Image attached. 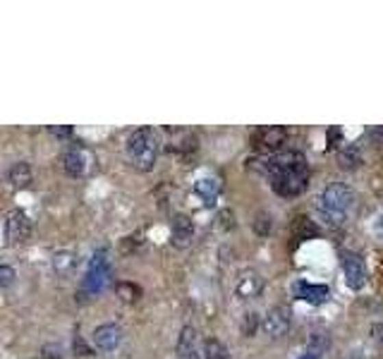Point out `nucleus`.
Instances as JSON below:
<instances>
[{
	"instance_id": "f257e3e1",
	"label": "nucleus",
	"mask_w": 383,
	"mask_h": 359,
	"mask_svg": "<svg viewBox=\"0 0 383 359\" xmlns=\"http://www.w3.org/2000/svg\"><path fill=\"white\" fill-rule=\"evenodd\" d=\"M127 158L137 171L149 173L153 171L161 151V132L156 127H139L127 137Z\"/></svg>"
},
{
	"instance_id": "f03ea898",
	"label": "nucleus",
	"mask_w": 383,
	"mask_h": 359,
	"mask_svg": "<svg viewBox=\"0 0 383 359\" xmlns=\"http://www.w3.org/2000/svg\"><path fill=\"white\" fill-rule=\"evenodd\" d=\"M352 206H355V192L345 182L328 184L317 203L321 218L326 223H331V225H343L347 221V213L352 211Z\"/></svg>"
},
{
	"instance_id": "7ed1b4c3",
	"label": "nucleus",
	"mask_w": 383,
	"mask_h": 359,
	"mask_svg": "<svg viewBox=\"0 0 383 359\" xmlns=\"http://www.w3.org/2000/svg\"><path fill=\"white\" fill-rule=\"evenodd\" d=\"M269 180H271L273 192L280 194V197H285V199L299 197L309 184V166H307V161H302V163H297V166L285 168V171H280L278 175H273Z\"/></svg>"
},
{
	"instance_id": "20e7f679",
	"label": "nucleus",
	"mask_w": 383,
	"mask_h": 359,
	"mask_svg": "<svg viewBox=\"0 0 383 359\" xmlns=\"http://www.w3.org/2000/svg\"><path fill=\"white\" fill-rule=\"evenodd\" d=\"M108 280H110L108 251L101 249V251H96L89 264V271H86V278H84V290H89V293H101V290L108 285Z\"/></svg>"
},
{
	"instance_id": "39448f33",
	"label": "nucleus",
	"mask_w": 383,
	"mask_h": 359,
	"mask_svg": "<svg viewBox=\"0 0 383 359\" xmlns=\"http://www.w3.org/2000/svg\"><path fill=\"white\" fill-rule=\"evenodd\" d=\"M290 326H293V312L285 304H278V307H271L264 317V331L266 336L271 338H283L288 336Z\"/></svg>"
},
{
	"instance_id": "423d86ee",
	"label": "nucleus",
	"mask_w": 383,
	"mask_h": 359,
	"mask_svg": "<svg viewBox=\"0 0 383 359\" xmlns=\"http://www.w3.org/2000/svg\"><path fill=\"white\" fill-rule=\"evenodd\" d=\"M343 271H345V283L352 290H362L367 285V266L365 259L355 251H343Z\"/></svg>"
},
{
	"instance_id": "0eeeda50",
	"label": "nucleus",
	"mask_w": 383,
	"mask_h": 359,
	"mask_svg": "<svg viewBox=\"0 0 383 359\" xmlns=\"http://www.w3.org/2000/svg\"><path fill=\"white\" fill-rule=\"evenodd\" d=\"M5 232H8L10 245H22V242H27L29 237H32V218L27 216V211L14 208V211L8 216Z\"/></svg>"
},
{
	"instance_id": "6e6552de",
	"label": "nucleus",
	"mask_w": 383,
	"mask_h": 359,
	"mask_svg": "<svg viewBox=\"0 0 383 359\" xmlns=\"http://www.w3.org/2000/svg\"><path fill=\"white\" fill-rule=\"evenodd\" d=\"M288 139V129L280 127V125H271V127H259L251 134V144L259 149H266L269 153L280 151V147Z\"/></svg>"
},
{
	"instance_id": "1a4fd4ad",
	"label": "nucleus",
	"mask_w": 383,
	"mask_h": 359,
	"mask_svg": "<svg viewBox=\"0 0 383 359\" xmlns=\"http://www.w3.org/2000/svg\"><path fill=\"white\" fill-rule=\"evenodd\" d=\"M290 293H293V297L304 299V302H309V304H323L331 297V290H328L326 285H312V283H307V280H295Z\"/></svg>"
},
{
	"instance_id": "9d476101",
	"label": "nucleus",
	"mask_w": 383,
	"mask_h": 359,
	"mask_svg": "<svg viewBox=\"0 0 383 359\" xmlns=\"http://www.w3.org/2000/svg\"><path fill=\"white\" fill-rule=\"evenodd\" d=\"M261 290H264V278H261L256 271L247 269L240 273V278H237L235 283V295L240 299H254L261 295Z\"/></svg>"
},
{
	"instance_id": "9b49d317",
	"label": "nucleus",
	"mask_w": 383,
	"mask_h": 359,
	"mask_svg": "<svg viewBox=\"0 0 383 359\" xmlns=\"http://www.w3.org/2000/svg\"><path fill=\"white\" fill-rule=\"evenodd\" d=\"M171 240H173V245H175L177 249H185V247L192 245V240H194V223H192L190 216H185V213H177V216L173 218Z\"/></svg>"
},
{
	"instance_id": "f8f14e48",
	"label": "nucleus",
	"mask_w": 383,
	"mask_h": 359,
	"mask_svg": "<svg viewBox=\"0 0 383 359\" xmlns=\"http://www.w3.org/2000/svg\"><path fill=\"white\" fill-rule=\"evenodd\" d=\"M120 341H123V331L115 323H103L94 331V345L101 352H113L120 345Z\"/></svg>"
},
{
	"instance_id": "ddd939ff",
	"label": "nucleus",
	"mask_w": 383,
	"mask_h": 359,
	"mask_svg": "<svg viewBox=\"0 0 383 359\" xmlns=\"http://www.w3.org/2000/svg\"><path fill=\"white\" fill-rule=\"evenodd\" d=\"M328 350H331V336L326 331H314L309 333L307 345H304L299 359H321Z\"/></svg>"
},
{
	"instance_id": "4468645a",
	"label": "nucleus",
	"mask_w": 383,
	"mask_h": 359,
	"mask_svg": "<svg viewBox=\"0 0 383 359\" xmlns=\"http://www.w3.org/2000/svg\"><path fill=\"white\" fill-rule=\"evenodd\" d=\"M62 171L70 177H82L86 173V153L82 149H70L62 153Z\"/></svg>"
},
{
	"instance_id": "2eb2a0df",
	"label": "nucleus",
	"mask_w": 383,
	"mask_h": 359,
	"mask_svg": "<svg viewBox=\"0 0 383 359\" xmlns=\"http://www.w3.org/2000/svg\"><path fill=\"white\" fill-rule=\"evenodd\" d=\"M175 352L180 359H190L192 355H199L197 352V328H192V326L182 328L180 336H177Z\"/></svg>"
},
{
	"instance_id": "dca6fc26",
	"label": "nucleus",
	"mask_w": 383,
	"mask_h": 359,
	"mask_svg": "<svg viewBox=\"0 0 383 359\" xmlns=\"http://www.w3.org/2000/svg\"><path fill=\"white\" fill-rule=\"evenodd\" d=\"M8 180H10V184H12V187H17V189L29 187V184L34 182L32 166H29L27 161L12 163V166H10V171H8Z\"/></svg>"
},
{
	"instance_id": "f3484780",
	"label": "nucleus",
	"mask_w": 383,
	"mask_h": 359,
	"mask_svg": "<svg viewBox=\"0 0 383 359\" xmlns=\"http://www.w3.org/2000/svg\"><path fill=\"white\" fill-rule=\"evenodd\" d=\"M338 166L343 171H357L362 166V153L357 144H347V147L338 149Z\"/></svg>"
},
{
	"instance_id": "a211bd4d",
	"label": "nucleus",
	"mask_w": 383,
	"mask_h": 359,
	"mask_svg": "<svg viewBox=\"0 0 383 359\" xmlns=\"http://www.w3.org/2000/svg\"><path fill=\"white\" fill-rule=\"evenodd\" d=\"M194 192H197L206 203H213V199L221 194V180L218 177H201L197 184H194Z\"/></svg>"
},
{
	"instance_id": "6ab92c4d",
	"label": "nucleus",
	"mask_w": 383,
	"mask_h": 359,
	"mask_svg": "<svg viewBox=\"0 0 383 359\" xmlns=\"http://www.w3.org/2000/svg\"><path fill=\"white\" fill-rule=\"evenodd\" d=\"M293 235L302 242V240H309V237H317L319 227H317V223L309 221L307 216H299V218H295V223H293Z\"/></svg>"
},
{
	"instance_id": "aec40b11",
	"label": "nucleus",
	"mask_w": 383,
	"mask_h": 359,
	"mask_svg": "<svg viewBox=\"0 0 383 359\" xmlns=\"http://www.w3.org/2000/svg\"><path fill=\"white\" fill-rule=\"evenodd\" d=\"M203 359H232V357L218 338H206L203 341Z\"/></svg>"
},
{
	"instance_id": "412c9836",
	"label": "nucleus",
	"mask_w": 383,
	"mask_h": 359,
	"mask_svg": "<svg viewBox=\"0 0 383 359\" xmlns=\"http://www.w3.org/2000/svg\"><path fill=\"white\" fill-rule=\"evenodd\" d=\"M75 264H77V259L72 251H58V254L53 256V269H55V273H60V275L70 273V271L75 269Z\"/></svg>"
},
{
	"instance_id": "4be33fe9",
	"label": "nucleus",
	"mask_w": 383,
	"mask_h": 359,
	"mask_svg": "<svg viewBox=\"0 0 383 359\" xmlns=\"http://www.w3.org/2000/svg\"><path fill=\"white\" fill-rule=\"evenodd\" d=\"M115 290H118L120 299H123V302H127V304H134L139 297H142V288H139V285H134V283H127V280H123V283L115 285Z\"/></svg>"
},
{
	"instance_id": "5701e85b",
	"label": "nucleus",
	"mask_w": 383,
	"mask_h": 359,
	"mask_svg": "<svg viewBox=\"0 0 383 359\" xmlns=\"http://www.w3.org/2000/svg\"><path fill=\"white\" fill-rule=\"evenodd\" d=\"M256 328H259V314L247 312L245 317H242V333H245L247 338H251L256 333Z\"/></svg>"
},
{
	"instance_id": "b1692460",
	"label": "nucleus",
	"mask_w": 383,
	"mask_h": 359,
	"mask_svg": "<svg viewBox=\"0 0 383 359\" xmlns=\"http://www.w3.org/2000/svg\"><path fill=\"white\" fill-rule=\"evenodd\" d=\"M14 278H17V273H14V269H12V266H5V264H0V290L10 288V285L14 283Z\"/></svg>"
},
{
	"instance_id": "393cba45",
	"label": "nucleus",
	"mask_w": 383,
	"mask_h": 359,
	"mask_svg": "<svg viewBox=\"0 0 383 359\" xmlns=\"http://www.w3.org/2000/svg\"><path fill=\"white\" fill-rule=\"evenodd\" d=\"M271 218H269V213H259V218L254 221V230L259 232V235H269V227H271Z\"/></svg>"
},
{
	"instance_id": "a878e982",
	"label": "nucleus",
	"mask_w": 383,
	"mask_h": 359,
	"mask_svg": "<svg viewBox=\"0 0 383 359\" xmlns=\"http://www.w3.org/2000/svg\"><path fill=\"white\" fill-rule=\"evenodd\" d=\"M72 350H75L77 357H91V347L82 341V336H75V343H72Z\"/></svg>"
},
{
	"instance_id": "bb28decb",
	"label": "nucleus",
	"mask_w": 383,
	"mask_h": 359,
	"mask_svg": "<svg viewBox=\"0 0 383 359\" xmlns=\"http://www.w3.org/2000/svg\"><path fill=\"white\" fill-rule=\"evenodd\" d=\"M43 359H62L60 345H43Z\"/></svg>"
},
{
	"instance_id": "cd10ccee",
	"label": "nucleus",
	"mask_w": 383,
	"mask_h": 359,
	"mask_svg": "<svg viewBox=\"0 0 383 359\" xmlns=\"http://www.w3.org/2000/svg\"><path fill=\"white\" fill-rule=\"evenodd\" d=\"M48 132H51L53 137H70L72 127H70V125H65V127H55V125H51V127H48Z\"/></svg>"
},
{
	"instance_id": "c85d7f7f",
	"label": "nucleus",
	"mask_w": 383,
	"mask_h": 359,
	"mask_svg": "<svg viewBox=\"0 0 383 359\" xmlns=\"http://www.w3.org/2000/svg\"><path fill=\"white\" fill-rule=\"evenodd\" d=\"M371 336H374L376 345H383V323H374L371 326Z\"/></svg>"
},
{
	"instance_id": "c756f323",
	"label": "nucleus",
	"mask_w": 383,
	"mask_h": 359,
	"mask_svg": "<svg viewBox=\"0 0 383 359\" xmlns=\"http://www.w3.org/2000/svg\"><path fill=\"white\" fill-rule=\"evenodd\" d=\"M338 139H341V129H336V127H333V129H328V147H338Z\"/></svg>"
},
{
	"instance_id": "7c9ffc66",
	"label": "nucleus",
	"mask_w": 383,
	"mask_h": 359,
	"mask_svg": "<svg viewBox=\"0 0 383 359\" xmlns=\"http://www.w3.org/2000/svg\"><path fill=\"white\" fill-rule=\"evenodd\" d=\"M221 218H223V225H225V227H232V225H235V223H232V213L227 211V208H225V211H221Z\"/></svg>"
},
{
	"instance_id": "2f4dec72",
	"label": "nucleus",
	"mask_w": 383,
	"mask_h": 359,
	"mask_svg": "<svg viewBox=\"0 0 383 359\" xmlns=\"http://www.w3.org/2000/svg\"><path fill=\"white\" fill-rule=\"evenodd\" d=\"M374 230H376V237H379V240L383 242V213L379 216V221H376V227H374Z\"/></svg>"
},
{
	"instance_id": "473e14b6",
	"label": "nucleus",
	"mask_w": 383,
	"mask_h": 359,
	"mask_svg": "<svg viewBox=\"0 0 383 359\" xmlns=\"http://www.w3.org/2000/svg\"><path fill=\"white\" fill-rule=\"evenodd\" d=\"M190 359H199V355H192V357H190Z\"/></svg>"
}]
</instances>
